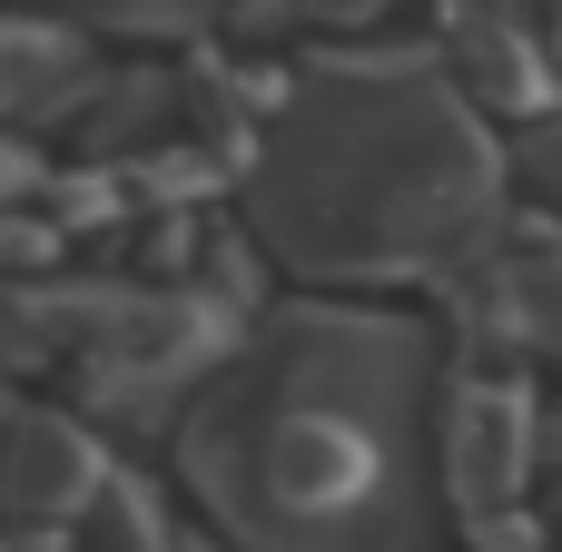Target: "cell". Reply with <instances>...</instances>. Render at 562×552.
Segmentation results:
<instances>
[{
    "instance_id": "obj_1",
    "label": "cell",
    "mask_w": 562,
    "mask_h": 552,
    "mask_svg": "<svg viewBox=\"0 0 562 552\" xmlns=\"http://www.w3.org/2000/svg\"><path fill=\"white\" fill-rule=\"evenodd\" d=\"M445 326L286 296L188 405L168 464L237 552H445Z\"/></svg>"
},
{
    "instance_id": "obj_2",
    "label": "cell",
    "mask_w": 562,
    "mask_h": 552,
    "mask_svg": "<svg viewBox=\"0 0 562 552\" xmlns=\"http://www.w3.org/2000/svg\"><path fill=\"white\" fill-rule=\"evenodd\" d=\"M237 227L326 296L464 286L514 227V158L415 40H316L247 158Z\"/></svg>"
},
{
    "instance_id": "obj_3",
    "label": "cell",
    "mask_w": 562,
    "mask_h": 552,
    "mask_svg": "<svg viewBox=\"0 0 562 552\" xmlns=\"http://www.w3.org/2000/svg\"><path fill=\"white\" fill-rule=\"evenodd\" d=\"M435 454H445L454 533H464V523H494V514H524L533 484H543V395H533V375H514V365H464V356H454Z\"/></svg>"
},
{
    "instance_id": "obj_4",
    "label": "cell",
    "mask_w": 562,
    "mask_h": 552,
    "mask_svg": "<svg viewBox=\"0 0 562 552\" xmlns=\"http://www.w3.org/2000/svg\"><path fill=\"white\" fill-rule=\"evenodd\" d=\"M119 464H109V435L79 415V405H10L0 415V533L30 552L79 543L89 514L109 504Z\"/></svg>"
},
{
    "instance_id": "obj_5",
    "label": "cell",
    "mask_w": 562,
    "mask_h": 552,
    "mask_svg": "<svg viewBox=\"0 0 562 552\" xmlns=\"http://www.w3.org/2000/svg\"><path fill=\"white\" fill-rule=\"evenodd\" d=\"M445 296H454L464 365H514L524 375V356H562V227L514 207L504 247L464 286H445Z\"/></svg>"
},
{
    "instance_id": "obj_6",
    "label": "cell",
    "mask_w": 562,
    "mask_h": 552,
    "mask_svg": "<svg viewBox=\"0 0 562 552\" xmlns=\"http://www.w3.org/2000/svg\"><path fill=\"white\" fill-rule=\"evenodd\" d=\"M435 69L464 89V109L504 138L562 119V69H553V30L533 10H435Z\"/></svg>"
},
{
    "instance_id": "obj_7",
    "label": "cell",
    "mask_w": 562,
    "mask_h": 552,
    "mask_svg": "<svg viewBox=\"0 0 562 552\" xmlns=\"http://www.w3.org/2000/svg\"><path fill=\"white\" fill-rule=\"evenodd\" d=\"M109 89V59L89 20H20L0 10V128H79L89 99Z\"/></svg>"
},
{
    "instance_id": "obj_8",
    "label": "cell",
    "mask_w": 562,
    "mask_h": 552,
    "mask_svg": "<svg viewBox=\"0 0 562 552\" xmlns=\"http://www.w3.org/2000/svg\"><path fill=\"white\" fill-rule=\"evenodd\" d=\"M79 552H188V533L168 523V504H158V484H148V474H119V484H109V504L89 514Z\"/></svg>"
},
{
    "instance_id": "obj_9",
    "label": "cell",
    "mask_w": 562,
    "mask_h": 552,
    "mask_svg": "<svg viewBox=\"0 0 562 552\" xmlns=\"http://www.w3.org/2000/svg\"><path fill=\"white\" fill-rule=\"evenodd\" d=\"M504 158H514V198H524L533 217H553V227H562V119L504 138Z\"/></svg>"
},
{
    "instance_id": "obj_10",
    "label": "cell",
    "mask_w": 562,
    "mask_h": 552,
    "mask_svg": "<svg viewBox=\"0 0 562 552\" xmlns=\"http://www.w3.org/2000/svg\"><path fill=\"white\" fill-rule=\"evenodd\" d=\"M49 188H59V158H49L30 128H0V217L49 207Z\"/></svg>"
},
{
    "instance_id": "obj_11",
    "label": "cell",
    "mask_w": 562,
    "mask_h": 552,
    "mask_svg": "<svg viewBox=\"0 0 562 552\" xmlns=\"http://www.w3.org/2000/svg\"><path fill=\"white\" fill-rule=\"evenodd\" d=\"M543 474L562 484V395H543Z\"/></svg>"
},
{
    "instance_id": "obj_12",
    "label": "cell",
    "mask_w": 562,
    "mask_h": 552,
    "mask_svg": "<svg viewBox=\"0 0 562 552\" xmlns=\"http://www.w3.org/2000/svg\"><path fill=\"white\" fill-rule=\"evenodd\" d=\"M188 552H237V543H217V533H188Z\"/></svg>"
},
{
    "instance_id": "obj_13",
    "label": "cell",
    "mask_w": 562,
    "mask_h": 552,
    "mask_svg": "<svg viewBox=\"0 0 562 552\" xmlns=\"http://www.w3.org/2000/svg\"><path fill=\"white\" fill-rule=\"evenodd\" d=\"M543 30H553V69H562V10H543Z\"/></svg>"
},
{
    "instance_id": "obj_14",
    "label": "cell",
    "mask_w": 562,
    "mask_h": 552,
    "mask_svg": "<svg viewBox=\"0 0 562 552\" xmlns=\"http://www.w3.org/2000/svg\"><path fill=\"white\" fill-rule=\"evenodd\" d=\"M0 552H20V543H10V533H0Z\"/></svg>"
},
{
    "instance_id": "obj_15",
    "label": "cell",
    "mask_w": 562,
    "mask_h": 552,
    "mask_svg": "<svg viewBox=\"0 0 562 552\" xmlns=\"http://www.w3.org/2000/svg\"><path fill=\"white\" fill-rule=\"evenodd\" d=\"M49 552H79V543H49Z\"/></svg>"
}]
</instances>
